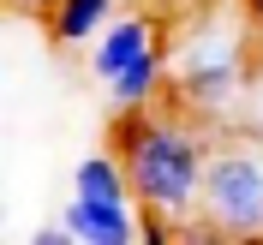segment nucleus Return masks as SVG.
Here are the masks:
<instances>
[{
  "mask_svg": "<svg viewBox=\"0 0 263 245\" xmlns=\"http://www.w3.org/2000/svg\"><path fill=\"white\" fill-rule=\"evenodd\" d=\"M120 162L132 174V197L138 210H149L156 221H185L192 210H203V174L210 156L197 144V131L174 114H132L120 131Z\"/></svg>",
  "mask_w": 263,
  "mask_h": 245,
  "instance_id": "nucleus-1",
  "label": "nucleus"
},
{
  "mask_svg": "<svg viewBox=\"0 0 263 245\" xmlns=\"http://www.w3.org/2000/svg\"><path fill=\"white\" fill-rule=\"evenodd\" d=\"M167 84L197 114L228 108L246 90V30H239V18H210L192 36H180V48L167 54Z\"/></svg>",
  "mask_w": 263,
  "mask_h": 245,
  "instance_id": "nucleus-2",
  "label": "nucleus"
},
{
  "mask_svg": "<svg viewBox=\"0 0 263 245\" xmlns=\"http://www.w3.org/2000/svg\"><path fill=\"white\" fill-rule=\"evenodd\" d=\"M203 221L215 233H263V149H221L203 174Z\"/></svg>",
  "mask_w": 263,
  "mask_h": 245,
  "instance_id": "nucleus-3",
  "label": "nucleus"
},
{
  "mask_svg": "<svg viewBox=\"0 0 263 245\" xmlns=\"http://www.w3.org/2000/svg\"><path fill=\"white\" fill-rule=\"evenodd\" d=\"M60 221L72 228L78 245H132V239H138V215H132V203H96V197H78V192H72V203H66Z\"/></svg>",
  "mask_w": 263,
  "mask_h": 245,
  "instance_id": "nucleus-4",
  "label": "nucleus"
},
{
  "mask_svg": "<svg viewBox=\"0 0 263 245\" xmlns=\"http://www.w3.org/2000/svg\"><path fill=\"white\" fill-rule=\"evenodd\" d=\"M149 48H156V24H149V18H114V24L90 42V72L108 84V78H120L132 60H144Z\"/></svg>",
  "mask_w": 263,
  "mask_h": 245,
  "instance_id": "nucleus-5",
  "label": "nucleus"
},
{
  "mask_svg": "<svg viewBox=\"0 0 263 245\" xmlns=\"http://www.w3.org/2000/svg\"><path fill=\"white\" fill-rule=\"evenodd\" d=\"M108 24H114V0H54L48 12L54 48H90Z\"/></svg>",
  "mask_w": 263,
  "mask_h": 245,
  "instance_id": "nucleus-6",
  "label": "nucleus"
},
{
  "mask_svg": "<svg viewBox=\"0 0 263 245\" xmlns=\"http://www.w3.org/2000/svg\"><path fill=\"white\" fill-rule=\"evenodd\" d=\"M162 78H167V60H162V48H149L144 60H132L120 78L102 84V90H108V108H114V114H144L149 102H156V90H162Z\"/></svg>",
  "mask_w": 263,
  "mask_h": 245,
  "instance_id": "nucleus-7",
  "label": "nucleus"
},
{
  "mask_svg": "<svg viewBox=\"0 0 263 245\" xmlns=\"http://www.w3.org/2000/svg\"><path fill=\"white\" fill-rule=\"evenodd\" d=\"M72 192L96 197V203H132V174L120 156H84L78 174H72Z\"/></svg>",
  "mask_w": 263,
  "mask_h": 245,
  "instance_id": "nucleus-8",
  "label": "nucleus"
},
{
  "mask_svg": "<svg viewBox=\"0 0 263 245\" xmlns=\"http://www.w3.org/2000/svg\"><path fill=\"white\" fill-rule=\"evenodd\" d=\"M12 12H54V0H6Z\"/></svg>",
  "mask_w": 263,
  "mask_h": 245,
  "instance_id": "nucleus-9",
  "label": "nucleus"
},
{
  "mask_svg": "<svg viewBox=\"0 0 263 245\" xmlns=\"http://www.w3.org/2000/svg\"><path fill=\"white\" fill-rule=\"evenodd\" d=\"M246 6H251V12H257V18H263V0H246Z\"/></svg>",
  "mask_w": 263,
  "mask_h": 245,
  "instance_id": "nucleus-10",
  "label": "nucleus"
}]
</instances>
